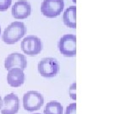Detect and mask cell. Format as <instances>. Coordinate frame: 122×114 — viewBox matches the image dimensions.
<instances>
[{"label": "cell", "mask_w": 122, "mask_h": 114, "mask_svg": "<svg viewBox=\"0 0 122 114\" xmlns=\"http://www.w3.org/2000/svg\"><path fill=\"white\" fill-rule=\"evenodd\" d=\"M26 33V27L21 21H14L3 33L2 39L4 43L12 45L18 42Z\"/></svg>", "instance_id": "1"}, {"label": "cell", "mask_w": 122, "mask_h": 114, "mask_svg": "<svg viewBox=\"0 0 122 114\" xmlns=\"http://www.w3.org/2000/svg\"><path fill=\"white\" fill-rule=\"evenodd\" d=\"M38 72L45 78H53L59 71V63L56 58L44 57L38 63Z\"/></svg>", "instance_id": "2"}, {"label": "cell", "mask_w": 122, "mask_h": 114, "mask_svg": "<svg viewBox=\"0 0 122 114\" xmlns=\"http://www.w3.org/2000/svg\"><path fill=\"white\" fill-rule=\"evenodd\" d=\"M58 48L61 54L65 57H76V35L65 34L59 39Z\"/></svg>", "instance_id": "3"}, {"label": "cell", "mask_w": 122, "mask_h": 114, "mask_svg": "<svg viewBox=\"0 0 122 114\" xmlns=\"http://www.w3.org/2000/svg\"><path fill=\"white\" fill-rule=\"evenodd\" d=\"M65 8L64 0H43L41 5V12L48 18L58 17Z\"/></svg>", "instance_id": "4"}, {"label": "cell", "mask_w": 122, "mask_h": 114, "mask_svg": "<svg viewBox=\"0 0 122 114\" xmlns=\"http://www.w3.org/2000/svg\"><path fill=\"white\" fill-rule=\"evenodd\" d=\"M43 103V96L37 91H28L23 96V106L28 112H34V111L39 110Z\"/></svg>", "instance_id": "5"}, {"label": "cell", "mask_w": 122, "mask_h": 114, "mask_svg": "<svg viewBox=\"0 0 122 114\" xmlns=\"http://www.w3.org/2000/svg\"><path fill=\"white\" fill-rule=\"evenodd\" d=\"M21 49L23 52L28 56L37 55L42 50V42L39 37L36 36H29L21 42Z\"/></svg>", "instance_id": "6"}, {"label": "cell", "mask_w": 122, "mask_h": 114, "mask_svg": "<svg viewBox=\"0 0 122 114\" xmlns=\"http://www.w3.org/2000/svg\"><path fill=\"white\" fill-rule=\"evenodd\" d=\"M27 67V61L25 55L19 52L11 53L5 58L4 68L7 70H10L14 68H20L21 69H25Z\"/></svg>", "instance_id": "7"}, {"label": "cell", "mask_w": 122, "mask_h": 114, "mask_svg": "<svg viewBox=\"0 0 122 114\" xmlns=\"http://www.w3.org/2000/svg\"><path fill=\"white\" fill-rule=\"evenodd\" d=\"M31 13V6L26 0H19L12 7V15L16 19H24Z\"/></svg>", "instance_id": "8"}, {"label": "cell", "mask_w": 122, "mask_h": 114, "mask_svg": "<svg viewBox=\"0 0 122 114\" xmlns=\"http://www.w3.org/2000/svg\"><path fill=\"white\" fill-rule=\"evenodd\" d=\"M2 114H16L19 112V98L15 94L10 93L4 98Z\"/></svg>", "instance_id": "9"}, {"label": "cell", "mask_w": 122, "mask_h": 114, "mask_svg": "<svg viewBox=\"0 0 122 114\" xmlns=\"http://www.w3.org/2000/svg\"><path fill=\"white\" fill-rule=\"evenodd\" d=\"M25 76L23 72V69L20 68H14L9 70L7 75L8 84L11 87H20L25 83Z\"/></svg>", "instance_id": "10"}, {"label": "cell", "mask_w": 122, "mask_h": 114, "mask_svg": "<svg viewBox=\"0 0 122 114\" xmlns=\"http://www.w3.org/2000/svg\"><path fill=\"white\" fill-rule=\"evenodd\" d=\"M63 22L69 28H76V7L70 6L63 14Z\"/></svg>", "instance_id": "11"}, {"label": "cell", "mask_w": 122, "mask_h": 114, "mask_svg": "<svg viewBox=\"0 0 122 114\" xmlns=\"http://www.w3.org/2000/svg\"><path fill=\"white\" fill-rule=\"evenodd\" d=\"M43 112L44 114H63V106L59 101H49L45 106Z\"/></svg>", "instance_id": "12"}, {"label": "cell", "mask_w": 122, "mask_h": 114, "mask_svg": "<svg viewBox=\"0 0 122 114\" xmlns=\"http://www.w3.org/2000/svg\"><path fill=\"white\" fill-rule=\"evenodd\" d=\"M11 4L12 0H0V11H6Z\"/></svg>", "instance_id": "13"}, {"label": "cell", "mask_w": 122, "mask_h": 114, "mask_svg": "<svg viewBox=\"0 0 122 114\" xmlns=\"http://www.w3.org/2000/svg\"><path fill=\"white\" fill-rule=\"evenodd\" d=\"M76 83H73L71 86L70 89H69V94H70V96L72 100L76 101Z\"/></svg>", "instance_id": "14"}, {"label": "cell", "mask_w": 122, "mask_h": 114, "mask_svg": "<svg viewBox=\"0 0 122 114\" xmlns=\"http://www.w3.org/2000/svg\"><path fill=\"white\" fill-rule=\"evenodd\" d=\"M65 114H76V104L75 103H71L67 106L66 111H65Z\"/></svg>", "instance_id": "15"}, {"label": "cell", "mask_w": 122, "mask_h": 114, "mask_svg": "<svg viewBox=\"0 0 122 114\" xmlns=\"http://www.w3.org/2000/svg\"><path fill=\"white\" fill-rule=\"evenodd\" d=\"M3 106H4V101H3L2 98H1V96H0V109H2Z\"/></svg>", "instance_id": "16"}, {"label": "cell", "mask_w": 122, "mask_h": 114, "mask_svg": "<svg viewBox=\"0 0 122 114\" xmlns=\"http://www.w3.org/2000/svg\"><path fill=\"white\" fill-rule=\"evenodd\" d=\"M71 1H72L73 3H75V4H76V0H71Z\"/></svg>", "instance_id": "17"}, {"label": "cell", "mask_w": 122, "mask_h": 114, "mask_svg": "<svg viewBox=\"0 0 122 114\" xmlns=\"http://www.w3.org/2000/svg\"><path fill=\"white\" fill-rule=\"evenodd\" d=\"M0 34H1V27H0Z\"/></svg>", "instance_id": "18"}, {"label": "cell", "mask_w": 122, "mask_h": 114, "mask_svg": "<svg viewBox=\"0 0 122 114\" xmlns=\"http://www.w3.org/2000/svg\"><path fill=\"white\" fill-rule=\"evenodd\" d=\"M34 114H41V113H34Z\"/></svg>", "instance_id": "19"}]
</instances>
